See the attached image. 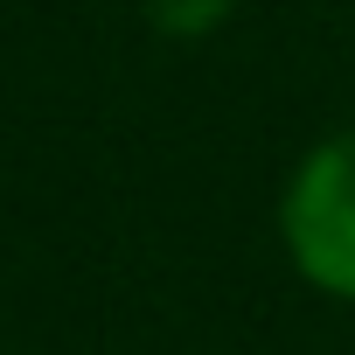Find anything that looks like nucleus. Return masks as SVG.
Returning <instances> with one entry per match:
<instances>
[{
	"mask_svg": "<svg viewBox=\"0 0 355 355\" xmlns=\"http://www.w3.org/2000/svg\"><path fill=\"white\" fill-rule=\"evenodd\" d=\"M279 244H286V265L313 293L355 306V125L313 139L300 167L286 174Z\"/></svg>",
	"mask_w": 355,
	"mask_h": 355,
	"instance_id": "obj_1",
	"label": "nucleus"
},
{
	"mask_svg": "<svg viewBox=\"0 0 355 355\" xmlns=\"http://www.w3.org/2000/svg\"><path fill=\"white\" fill-rule=\"evenodd\" d=\"M230 8H237V0H146V21H153L160 35L196 42V35H216V28L230 21Z\"/></svg>",
	"mask_w": 355,
	"mask_h": 355,
	"instance_id": "obj_2",
	"label": "nucleus"
}]
</instances>
